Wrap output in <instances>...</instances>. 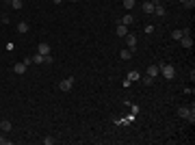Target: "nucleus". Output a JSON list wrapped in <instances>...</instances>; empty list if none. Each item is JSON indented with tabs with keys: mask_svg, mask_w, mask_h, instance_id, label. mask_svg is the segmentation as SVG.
I'll return each instance as SVG.
<instances>
[{
	"mask_svg": "<svg viewBox=\"0 0 195 145\" xmlns=\"http://www.w3.org/2000/svg\"><path fill=\"white\" fill-rule=\"evenodd\" d=\"M178 117H182V119H186V121L195 124V111H193V108H186V106H180V108H178Z\"/></svg>",
	"mask_w": 195,
	"mask_h": 145,
	"instance_id": "obj_1",
	"label": "nucleus"
},
{
	"mask_svg": "<svg viewBox=\"0 0 195 145\" xmlns=\"http://www.w3.org/2000/svg\"><path fill=\"white\" fill-rule=\"evenodd\" d=\"M158 71H160V74H163L167 80H171V78L176 76V69H174V65H165V63H160V65H158Z\"/></svg>",
	"mask_w": 195,
	"mask_h": 145,
	"instance_id": "obj_2",
	"label": "nucleus"
},
{
	"mask_svg": "<svg viewBox=\"0 0 195 145\" xmlns=\"http://www.w3.org/2000/svg\"><path fill=\"white\" fill-rule=\"evenodd\" d=\"M37 54H41V56H46V54H52V50H50V45H48L46 41H41V43L37 45Z\"/></svg>",
	"mask_w": 195,
	"mask_h": 145,
	"instance_id": "obj_3",
	"label": "nucleus"
},
{
	"mask_svg": "<svg viewBox=\"0 0 195 145\" xmlns=\"http://www.w3.org/2000/svg\"><path fill=\"white\" fill-rule=\"evenodd\" d=\"M72 87H74V78H65V80L59 82V89H61V91H69Z\"/></svg>",
	"mask_w": 195,
	"mask_h": 145,
	"instance_id": "obj_4",
	"label": "nucleus"
},
{
	"mask_svg": "<svg viewBox=\"0 0 195 145\" xmlns=\"http://www.w3.org/2000/svg\"><path fill=\"white\" fill-rule=\"evenodd\" d=\"M154 13H156L158 17H163V15L167 13V11H165V7L160 5V0H154Z\"/></svg>",
	"mask_w": 195,
	"mask_h": 145,
	"instance_id": "obj_5",
	"label": "nucleus"
},
{
	"mask_svg": "<svg viewBox=\"0 0 195 145\" xmlns=\"http://www.w3.org/2000/svg\"><path fill=\"white\" fill-rule=\"evenodd\" d=\"M126 43H128V50H134L137 48V37L134 35H126Z\"/></svg>",
	"mask_w": 195,
	"mask_h": 145,
	"instance_id": "obj_6",
	"label": "nucleus"
},
{
	"mask_svg": "<svg viewBox=\"0 0 195 145\" xmlns=\"http://www.w3.org/2000/svg\"><path fill=\"white\" fill-rule=\"evenodd\" d=\"M180 43H182V48H193V37L191 35H184L180 39Z\"/></svg>",
	"mask_w": 195,
	"mask_h": 145,
	"instance_id": "obj_7",
	"label": "nucleus"
},
{
	"mask_svg": "<svg viewBox=\"0 0 195 145\" xmlns=\"http://www.w3.org/2000/svg\"><path fill=\"white\" fill-rule=\"evenodd\" d=\"M26 67H28V65L22 61V63H15V67H13V69H15V74H24V71H26Z\"/></svg>",
	"mask_w": 195,
	"mask_h": 145,
	"instance_id": "obj_8",
	"label": "nucleus"
},
{
	"mask_svg": "<svg viewBox=\"0 0 195 145\" xmlns=\"http://www.w3.org/2000/svg\"><path fill=\"white\" fill-rule=\"evenodd\" d=\"M13 126H11V121H9V119H2V121H0V130H2V132H9Z\"/></svg>",
	"mask_w": 195,
	"mask_h": 145,
	"instance_id": "obj_9",
	"label": "nucleus"
},
{
	"mask_svg": "<svg viewBox=\"0 0 195 145\" xmlns=\"http://www.w3.org/2000/svg\"><path fill=\"white\" fill-rule=\"evenodd\" d=\"M143 13H154V2H150V0H148V2H143Z\"/></svg>",
	"mask_w": 195,
	"mask_h": 145,
	"instance_id": "obj_10",
	"label": "nucleus"
},
{
	"mask_svg": "<svg viewBox=\"0 0 195 145\" xmlns=\"http://www.w3.org/2000/svg\"><path fill=\"white\" fill-rule=\"evenodd\" d=\"M117 35L119 37H126L128 35V26H126V24H119V26H117Z\"/></svg>",
	"mask_w": 195,
	"mask_h": 145,
	"instance_id": "obj_11",
	"label": "nucleus"
},
{
	"mask_svg": "<svg viewBox=\"0 0 195 145\" xmlns=\"http://www.w3.org/2000/svg\"><path fill=\"white\" fill-rule=\"evenodd\" d=\"M17 33H22V35L28 33V24L26 22H17Z\"/></svg>",
	"mask_w": 195,
	"mask_h": 145,
	"instance_id": "obj_12",
	"label": "nucleus"
},
{
	"mask_svg": "<svg viewBox=\"0 0 195 145\" xmlns=\"http://www.w3.org/2000/svg\"><path fill=\"white\" fill-rule=\"evenodd\" d=\"M132 22H134V17H132L130 13H126L124 17H121V24H126V26H130V24H132Z\"/></svg>",
	"mask_w": 195,
	"mask_h": 145,
	"instance_id": "obj_13",
	"label": "nucleus"
},
{
	"mask_svg": "<svg viewBox=\"0 0 195 145\" xmlns=\"http://www.w3.org/2000/svg\"><path fill=\"white\" fill-rule=\"evenodd\" d=\"M148 76H152V78L158 76V67H156V65H150V67H148Z\"/></svg>",
	"mask_w": 195,
	"mask_h": 145,
	"instance_id": "obj_14",
	"label": "nucleus"
},
{
	"mask_svg": "<svg viewBox=\"0 0 195 145\" xmlns=\"http://www.w3.org/2000/svg\"><path fill=\"white\" fill-rule=\"evenodd\" d=\"M132 59V50H121V61H130Z\"/></svg>",
	"mask_w": 195,
	"mask_h": 145,
	"instance_id": "obj_15",
	"label": "nucleus"
},
{
	"mask_svg": "<svg viewBox=\"0 0 195 145\" xmlns=\"http://www.w3.org/2000/svg\"><path fill=\"white\" fill-rule=\"evenodd\" d=\"M141 80H143V85H148V87H150V85H154V78H152V76H148V74H145Z\"/></svg>",
	"mask_w": 195,
	"mask_h": 145,
	"instance_id": "obj_16",
	"label": "nucleus"
},
{
	"mask_svg": "<svg viewBox=\"0 0 195 145\" xmlns=\"http://www.w3.org/2000/svg\"><path fill=\"white\" fill-rule=\"evenodd\" d=\"M128 80H130V82H132V80H141L139 71H130V74H128Z\"/></svg>",
	"mask_w": 195,
	"mask_h": 145,
	"instance_id": "obj_17",
	"label": "nucleus"
},
{
	"mask_svg": "<svg viewBox=\"0 0 195 145\" xmlns=\"http://www.w3.org/2000/svg\"><path fill=\"white\" fill-rule=\"evenodd\" d=\"M33 63H37V65L43 63V56H41V54H33Z\"/></svg>",
	"mask_w": 195,
	"mask_h": 145,
	"instance_id": "obj_18",
	"label": "nucleus"
},
{
	"mask_svg": "<svg viewBox=\"0 0 195 145\" xmlns=\"http://www.w3.org/2000/svg\"><path fill=\"white\" fill-rule=\"evenodd\" d=\"M11 7L13 9H22V0H11Z\"/></svg>",
	"mask_w": 195,
	"mask_h": 145,
	"instance_id": "obj_19",
	"label": "nucleus"
},
{
	"mask_svg": "<svg viewBox=\"0 0 195 145\" xmlns=\"http://www.w3.org/2000/svg\"><path fill=\"white\" fill-rule=\"evenodd\" d=\"M182 5H184L186 9H193V7H195V0H184V2H182Z\"/></svg>",
	"mask_w": 195,
	"mask_h": 145,
	"instance_id": "obj_20",
	"label": "nucleus"
},
{
	"mask_svg": "<svg viewBox=\"0 0 195 145\" xmlns=\"http://www.w3.org/2000/svg\"><path fill=\"white\" fill-rule=\"evenodd\" d=\"M124 7H126V9H132V7H134V0H124Z\"/></svg>",
	"mask_w": 195,
	"mask_h": 145,
	"instance_id": "obj_21",
	"label": "nucleus"
},
{
	"mask_svg": "<svg viewBox=\"0 0 195 145\" xmlns=\"http://www.w3.org/2000/svg\"><path fill=\"white\" fill-rule=\"evenodd\" d=\"M43 63L50 65V63H52V54H46V56H43Z\"/></svg>",
	"mask_w": 195,
	"mask_h": 145,
	"instance_id": "obj_22",
	"label": "nucleus"
},
{
	"mask_svg": "<svg viewBox=\"0 0 195 145\" xmlns=\"http://www.w3.org/2000/svg\"><path fill=\"white\" fill-rule=\"evenodd\" d=\"M43 143H46V145H52V143H54V139H52V136H46V139H43Z\"/></svg>",
	"mask_w": 195,
	"mask_h": 145,
	"instance_id": "obj_23",
	"label": "nucleus"
},
{
	"mask_svg": "<svg viewBox=\"0 0 195 145\" xmlns=\"http://www.w3.org/2000/svg\"><path fill=\"white\" fill-rule=\"evenodd\" d=\"M9 143H11V141H9L7 136H0V145H9Z\"/></svg>",
	"mask_w": 195,
	"mask_h": 145,
	"instance_id": "obj_24",
	"label": "nucleus"
},
{
	"mask_svg": "<svg viewBox=\"0 0 195 145\" xmlns=\"http://www.w3.org/2000/svg\"><path fill=\"white\" fill-rule=\"evenodd\" d=\"M52 2H54V5H61V2H63V0H52Z\"/></svg>",
	"mask_w": 195,
	"mask_h": 145,
	"instance_id": "obj_25",
	"label": "nucleus"
},
{
	"mask_svg": "<svg viewBox=\"0 0 195 145\" xmlns=\"http://www.w3.org/2000/svg\"><path fill=\"white\" fill-rule=\"evenodd\" d=\"M69 2H76V0H69Z\"/></svg>",
	"mask_w": 195,
	"mask_h": 145,
	"instance_id": "obj_26",
	"label": "nucleus"
},
{
	"mask_svg": "<svg viewBox=\"0 0 195 145\" xmlns=\"http://www.w3.org/2000/svg\"><path fill=\"white\" fill-rule=\"evenodd\" d=\"M180 2H184V0H180Z\"/></svg>",
	"mask_w": 195,
	"mask_h": 145,
	"instance_id": "obj_27",
	"label": "nucleus"
}]
</instances>
